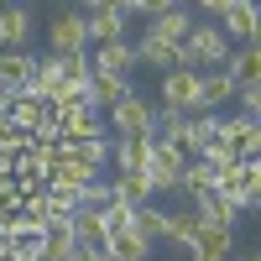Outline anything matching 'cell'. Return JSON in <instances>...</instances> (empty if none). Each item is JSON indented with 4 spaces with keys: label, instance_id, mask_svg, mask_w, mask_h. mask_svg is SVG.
Returning <instances> with one entry per match:
<instances>
[{
    "label": "cell",
    "instance_id": "cell-1",
    "mask_svg": "<svg viewBox=\"0 0 261 261\" xmlns=\"http://www.w3.org/2000/svg\"><path fill=\"white\" fill-rule=\"evenodd\" d=\"M230 58V37L214 27V21H193V32L178 42V68H225Z\"/></svg>",
    "mask_w": 261,
    "mask_h": 261
},
{
    "label": "cell",
    "instance_id": "cell-2",
    "mask_svg": "<svg viewBox=\"0 0 261 261\" xmlns=\"http://www.w3.org/2000/svg\"><path fill=\"white\" fill-rule=\"evenodd\" d=\"M214 188L225 193V199L241 209V214H256L261 204V178H256V157H241L235 167H225L220 178H214Z\"/></svg>",
    "mask_w": 261,
    "mask_h": 261
},
{
    "label": "cell",
    "instance_id": "cell-3",
    "mask_svg": "<svg viewBox=\"0 0 261 261\" xmlns=\"http://www.w3.org/2000/svg\"><path fill=\"white\" fill-rule=\"evenodd\" d=\"M183 162H188V157H183L178 146H167V141H157V136H151V162H146L141 172H146V183L157 188V193H178Z\"/></svg>",
    "mask_w": 261,
    "mask_h": 261
},
{
    "label": "cell",
    "instance_id": "cell-4",
    "mask_svg": "<svg viewBox=\"0 0 261 261\" xmlns=\"http://www.w3.org/2000/svg\"><path fill=\"white\" fill-rule=\"evenodd\" d=\"M162 105L167 110H183V115H199V68H167L162 73Z\"/></svg>",
    "mask_w": 261,
    "mask_h": 261
},
{
    "label": "cell",
    "instance_id": "cell-5",
    "mask_svg": "<svg viewBox=\"0 0 261 261\" xmlns=\"http://www.w3.org/2000/svg\"><path fill=\"white\" fill-rule=\"evenodd\" d=\"M151 110H157V105H146L130 89L120 105H110V130L115 136H151Z\"/></svg>",
    "mask_w": 261,
    "mask_h": 261
},
{
    "label": "cell",
    "instance_id": "cell-6",
    "mask_svg": "<svg viewBox=\"0 0 261 261\" xmlns=\"http://www.w3.org/2000/svg\"><path fill=\"white\" fill-rule=\"evenodd\" d=\"M47 42H53V53H84L89 47L84 42V11L63 6L58 16H47Z\"/></svg>",
    "mask_w": 261,
    "mask_h": 261
},
{
    "label": "cell",
    "instance_id": "cell-7",
    "mask_svg": "<svg viewBox=\"0 0 261 261\" xmlns=\"http://www.w3.org/2000/svg\"><path fill=\"white\" fill-rule=\"evenodd\" d=\"M89 63H94V73L130 79V68H136V47H130V37L125 42H99V47H89Z\"/></svg>",
    "mask_w": 261,
    "mask_h": 261
},
{
    "label": "cell",
    "instance_id": "cell-8",
    "mask_svg": "<svg viewBox=\"0 0 261 261\" xmlns=\"http://www.w3.org/2000/svg\"><path fill=\"white\" fill-rule=\"evenodd\" d=\"M6 120L21 130V136H32V130L47 120V99L32 94V89H21V94H11V105H6Z\"/></svg>",
    "mask_w": 261,
    "mask_h": 261
},
{
    "label": "cell",
    "instance_id": "cell-9",
    "mask_svg": "<svg viewBox=\"0 0 261 261\" xmlns=\"http://www.w3.org/2000/svg\"><path fill=\"white\" fill-rule=\"evenodd\" d=\"M188 204H193V214H199L204 225H220V230H230L235 220H241V209H235V204L225 199L220 188H204V193H193Z\"/></svg>",
    "mask_w": 261,
    "mask_h": 261
},
{
    "label": "cell",
    "instance_id": "cell-10",
    "mask_svg": "<svg viewBox=\"0 0 261 261\" xmlns=\"http://www.w3.org/2000/svg\"><path fill=\"white\" fill-rule=\"evenodd\" d=\"M32 47H0V89L6 94H21L27 89V79H32Z\"/></svg>",
    "mask_w": 261,
    "mask_h": 261
},
{
    "label": "cell",
    "instance_id": "cell-11",
    "mask_svg": "<svg viewBox=\"0 0 261 261\" xmlns=\"http://www.w3.org/2000/svg\"><path fill=\"white\" fill-rule=\"evenodd\" d=\"M230 251H235V235L220 225H204L188 246V261H230Z\"/></svg>",
    "mask_w": 261,
    "mask_h": 261
},
{
    "label": "cell",
    "instance_id": "cell-12",
    "mask_svg": "<svg viewBox=\"0 0 261 261\" xmlns=\"http://www.w3.org/2000/svg\"><path fill=\"white\" fill-rule=\"evenodd\" d=\"M220 136L241 151V157H256L261 146V130H256V115H220Z\"/></svg>",
    "mask_w": 261,
    "mask_h": 261
},
{
    "label": "cell",
    "instance_id": "cell-13",
    "mask_svg": "<svg viewBox=\"0 0 261 261\" xmlns=\"http://www.w3.org/2000/svg\"><path fill=\"white\" fill-rule=\"evenodd\" d=\"M105 251H110V261H151V241L136 230V220L125 230H115L110 241H105Z\"/></svg>",
    "mask_w": 261,
    "mask_h": 261
},
{
    "label": "cell",
    "instance_id": "cell-14",
    "mask_svg": "<svg viewBox=\"0 0 261 261\" xmlns=\"http://www.w3.org/2000/svg\"><path fill=\"white\" fill-rule=\"evenodd\" d=\"M84 42L99 47V42H125V16L115 11H84Z\"/></svg>",
    "mask_w": 261,
    "mask_h": 261
},
{
    "label": "cell",
    "instance_id": "cell-15",
    "mask_svg": "<svg viewBox=\"0 0 261 261\" xmlns=\"http://www.w3.org/2000/svg\"><path fill=\"white\" fill-rule=\"evenodd\" d=\"M32 37V11L11 0V6H0V47H27Z\"/></svg>",
    "mask_w": 261,
    "mask_h": 261
},
{
    "label": "cell",
    "instance_id": "cell-16",
    "mask_svg": "<svg viewBox=\"0 0 261 261\" xmlns=\"http://www.w3.org/2000/svg\"><path fill=\"white\" fill-rule=\"evenodd\" d=\"M220 136V115L214 110H199V115H188V125H183V157H199V151Z\"/></svg>",
    "mask_w": 261,
    "mask_h": 261
},
{
    "label": "cell",
    "instance_id": "cell-17",
    "mask_svg": "<svg viewBox=\"0 0 261 261\" xmlns=\"http://www.w3.org/2000/svg\"><path fill=\"white\" fill-rule=\"evenodd\" d=\"M230 99H235V79L225 68H204L199 73V105L204 110H220V105H230Z\"/></svg>",
    "mask_w": 261,
    "mask_h": 261
},
{
    "label": "cell",
    "instance_id": "cell-18",
    "mask_svg": "<svg viewBox=\"0 0 261 261\" xmlns=\"http://www.w3.org/2000/svg\"><path fill=\"white\" fill-rule=\"evenodd\" d=\"M130 47H136V63H151V68H162V73L178 68V47H172V42H162L157 32H141Z\"/></svg>",
    "mask_w": 261,
    "mask_h": 261
},
{
    "label": "cell",
    "instance_id": "cell-19",
    "mask_svg": "<svg viewBox=\"0 0 261 261\" xmlns=\"http://www.w3.org/2000/svg\"><path fill=\"white\" fill-rule=\"evenodd\" d=\"M27 89L42 94V99H53V94L63 89V68H58L53 53H37V58H32V79H27Z\"/></svg>",
    "mask_w": 261,
    "mask_h": 261
},
{
    "label": "cell",
    "instance_id": "cell-20",
    "mask_svg": "<svg viewBox=\"0 0 261 261\" xmlns=\"http://www.w3.org/2000/svg\"><path fill=\"white\" fill-rule=\"evenodd\" d=\"M130 94V79L120 73H89V105L94 110H110V105H120Z\"/></svg>",
    "mask_w": 261,
    "mask_h": 261
},
{
    "label": "cell",
    "instance_id": "cell-21",
    "mask_svg": "<svg viewBox=\"0 0 261 261\" xmlns=\"http://www.w3.org/2000/svg\"><path fill=\"white\" fill-rule=\"evenodd\" d=\"M220 32L230 42H256V6L251 0H235V6L225 11V21H220Z\"/></svg>",
    "mask_w": 261,
    "mask_h": 261
},
{
    "label": "cell",
    "instance_id": "cell-22",
    "mask_svg": "<svg viewBox=\"0 0 261 261\" xmlns=\"http://www.w3.org/2000/svg\"><path fill=\"white\" fill-rule=\"evenodd\" d=\"M151 162V136H115V167L120 172H141Z\"/></svg>",
    "mask_w": 261,
    "mask_h": 261
},
{
    "label": "cell",
    "instance_id": "cell-23",
    "mask_svg": "<svg viewBox=\"0 0 261 261\" xmlns=\"http://www.w3.org/2000/svg\"><path fill=\"white\" fill-rule=\"evenodd\" d=\"M63 157H73L89 172H99L105 162H110V146H105V136H79V141H63Z\"/></svg>",
    "mask_w": 261,
    "mask_h": 261
},
{
    "label": "cell",
    "instance_id": "cell-24",
    "mask_svg": "<svg viewBox=\"0 0 261 261\" xmlns=\"http://www.w3.org/2000/svg\"><path fill=\"white\" fill-rule=\"evenodd\" d=\"M146 32H157L162 42H172V47H178V42L193 32V16L183 11V6H172V11H162V16H151V27Z\"/></svg>",
    "mask_w": 261,
    "mask_h": 261
},
{
    "label": "cell",
    "instance_id": "cell-25",
    "mask_svg": "<svg viewBox=\"0 0 261 261\" xmlns=\"http://www.w3.org/2000/svg\"><path fill=\"white\" fill-rule=\"evenodd\" d=\"M115 199L130 204V209H141V204L157 199V188L146 183V172H120V178H115Z\"/></svg>",
    "mask_w": 261,
    "mask_h": 261
},
{
    "label": "cell",
    "instance_id": "cell-26",
    "mask_svg": "<svg viewBox=\"0 0 261 261\" xmlns=\"http://www.w3.org/2000/svg\"><path fill=\"white\" fill-rule=\"evenodd\" d=\"M199 230H204V220H199V214H193V204H188V209H178V214H167V235H162V241H172V246L188 251Z\"/></svg>",
    "mask_w": 261,
    "mask_h": 261
},
{
    "label": "cell",
    "instance_id": "cell-27",
    "mask_svg": "<svg viewBox=\"0 0 261 261\" xmlns=\"http://www.w3.org/2000/svg\"><path fill=\"white\" fill-rule=\"evenodd\" d=\"M256 68H261V53H256V42H241V47H230V58H225V73H230L235 84L256 79Z\"/></svg>",
    "mask_w": 261,
    "mask_h": 261
},
{
    "label": "cell",
    "instance_id": "cell-28",
    "mask_svg": "<svg viewBox=\"0 0 261 261\" xmlns=\"http://www.w3.org/2000/svg\"><path fill=\"white\" fill-rule=\"evenodd\" d=\"M199 162H204V167L214 172V178H220V172H225V167H235V162H241V151H235V146H230L225 136H214V141H209V146L199 151Z\"/></svg>",
    "mask_w": 261,
    "mask_h": 261
},
{
    "label": "cell",
    "instance_id": "cell-29",
    "mask_svg": "<svg viewBox=\"0 0 261 261\" xmlns=\"http://www.w3.org/2000/svg\"><path fill=\"white\" fill-rule=\"evenodd\" d=\"M73 246H79V241H73V230H68V225H53L37 256H42V261H68V256H73Z\"/></svg>",
    "mask_w": 261,
    "mask_h": 261
},
{
    "label": "cell",
    "instance_id": "cell-30",
    "mask_svg": "<svg viewBox=\"0 0 261 261\" xmlns=\"http://www.w3.org/2000/svg\"><path fill=\"white\" fill-rule=\"evenodd\" d=\"M204 188H214V172H209L199 157H188V162H183V178H178V193L193 199V193H204Z\"/></svg>",
    "mask_w": 261,
    "mask_h": 261
},
{
    "label": "cell",
    "instance_id": "cell-31",
    "mask_svg": "<svg viewBox=\"0 0 261 261\" xmlns=\"http://www.w3.org/2000/svg\"><path fill=\"white\" fill-rule=\"evenodd\" d=\"M53 58H58V68H63V84H89V73H94L89 47H84V53H53Z\"/></svg>",
    "mask_w": 261,
    "mask_h": 261
},
{
    "label": "cell",
    "instance_id": "cell-32",
    "mask_svg": "<svg viewBox=\"0 0 261 261\" xmlns=\"http://www.w3.org/2000/svg\"><path fill=\"white\" fill-rule=\"evenodd\" d=\"M105 204H115V183H105V178H89V183H84L79 188V209H105Z\"/></svg>",
    "mask_w": 261,
    "mask_h": 261
},
{
    "label": "cell",
    "instance_id": "cell-33",
    "mask_svg": "<svg viewBox=\"0 0 261 261\" xmlns=\"http://www.w3.org/2000/svg\"><path fill=\"white\" fill-rule=\"evenodd\" d=\"M136 230L146 235V241H162V235H167V209L162 204H141L136 209Z\"/></svg>",
    "mask_w": 261,
    "mask_h": 261
},
{
    "label": "cell",
    "instance_id": "cell-34",
    "mask_svg": "<svg viewBox=\"0 0 261 261\" xmlns=\"http://www.w3.org/2000/svg\"><path fill=\"white\" fill-rule=\"evenodd\" d=\"M235 99H241V115H256V110H261V89H256V79L235 84Z\"/></svg>",
    "mask_w": 261,
    "mask_h": 261
},
{
    "label": "cell",
    "instance_id": "cell-35",
    "mask_svg": "<svg viewBox=\"0 0 261 261\" xmlns=\"http://www.w3.org/2000/svg\"><path fill=\"white\" fill-rule=\"evenodd\" d=\"M172 6H178V0H136L141 16H162V11H172Z\"/></svg>",
    "mask_w": 261,
    "mask_h": 261
},
{
    "label": "cell",
    "instance_id": "cell-36",
    "mask_svg": "<svg viewBox=\"0 0 261 261\" xmlns=\"http://www.w3.org/2000/svg\"><path fill=\"white\" fill-rule=\"evenodd\" d=\"M230 6H235V0H199V11H204V16H225Z\"/></svg>",
    "mask_w": 261,
    "mask_h": 261
},
{
    "label": "cell",
    "instance_id": "cell-37",
    "mask_svg": "<svg viewBox=\"0 0 261 261\" xmlns=\"http://www.w3.org/2000/svg\"><path fill=\"white\" fill-rule=\"evenodd\" d=\"M6 261H42V256H27V251H11Z\"/></svg>",
    "mask_w": 261,
    "mask_h": 261
},
{
    "label": "cell",
    "instance_id": "cell-38",
    "mask_svg": "<svg viewBox=\"0 0 261 261\" xmlns=\"http://www.w3.org/2000/svg\"><path fill=\"white\" fill-rule=\"evenodd\" d=\"M6 105H11V94H6V89H0V115H6Z\"/></svg>",
    "mask_w": 261,
    "mask_h": 261
},
{
    "label": "cell",
    "instance_id": "cell-39",
    "mask_svg": "<svg viewBox=\"0 0 261 261\" xmlns=\"http://www.w3.org/2000/svg\"><path fill=\"white\" fill-rule=\"evenodd\" d=\"M241 261H256V251H241Z\"/></svg>",
    "mask_w": 261,
    "mask_h": 261
},
{
    "label": "cell",
    "instance_id": "cell-40",
    "mask_svg": "<svg viewBox=\"0 0 261 261\" xmlns=\"http://www.w3.org/2000/svg\"><path fill=\"white\" fill-rule=\"evenodd\" d=\"M6 256H11V251H6V246H0V261H6Z\"/></svg>",
    "mask_w": 261,
    "mask_h": 261
},
{
    "label": "cell",
    "instance_id": "cell-41",
    "mask_svg": "<svg viewBox=\"0 0 261 261\" xmlns=\"http://www.w3.org/2000/svg\"><path fill=\"white\" fill-rule=\"evenodd\" d=\"M178 6H188V0H178Z\"/></svg>",
    "mask_w": 261,
    "mask_h": 261
},
{
    "label": "cell",
    "instance_id": "cell-42",
    "mask_svg": "<svg viewBox=\"0 0 261 261\" xmlns=\"http://www.w3.org/2000/svg\"><path fill=\"white\" fill-rule=\"evenodd\" d=\"M251 6H256V0H251Z\"/></svg>",
    "mask_w": 261,
    "mask_h": 261
}]
</instances>
